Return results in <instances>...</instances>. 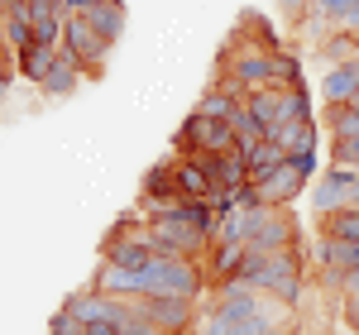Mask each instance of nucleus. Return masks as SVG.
Returning <instances> with one entry per match:
<instances>
[{
	"mask_svg": "<svg viewBox=\"0 0 359 335\" xmlns=\"http://www.w3.org/2000/svg\"><path fill=\"white\" fill-rule=\"evenodd\" d=\"M273 86H283V91H306V72H302V62H297L292 48H278L273 53Z\"/></svg>",
	"mask_w": 359,
	"mask_h": 335,
	"instance_id": "4be33fe9",
	"label": "nucleus"
},
{
	"mask_svg": "<svg viewBox=\"0 0 359 335\" xmlns=\"http://www.w3.org/2000/svg\"><path fill=\"white\" fill-rule=\"evenodd\" d=\"M62 53L77 57V62L86 67V77H96V72L111 62L115 43H111V39H101V34L91 29V20H86V15H72V20H67V29H62Z\"/></svg>",
	"mask_w": 359,
	"mask_h": 335,
	"instance_id": "423d86ee",
	"label": "nucleus"
},
{
	"mask_svg": "<svg viewBox=\"0 0 359 335\" xmlns=\"http://www.w3.org/2000/svg\"><path fill=\"white\" fill-rule=\"evenodd\" d=\"M125 335H163V331H158V326H149L144 316H130V321H125Z\"/></svg>",
	"mask_w": 359,
	"mask_h": 335,
	"instance_id": "72a5a7b5",
	"label": "nucleus"
},
{
	"mask_svg": "<svg viewBox=\"0 0 359 335\" xmlns=\"http://www.w3.org/2000/svg\"><path fill=\"white\" fill-rule=\"evenodd\" d=\"M235 149V130L230 120H201V115H187L182 130L172 135V153L177 158H201V153H230Z\"/></svg>",
	"mask_w": 359,
	"mask_h": 335,
	"instance_id": "f03ea898",
	"label": "nucleus"
},
{
	"mask_svg": "<svg viewBox=\"0 0 359 335\" xmlns=\"http://www.w3.org/2000/svg\"><path fill=\"white\" fill-rule=\"evenodd\" d=\"M283 163H287V153H283V149L269 139L259 153H254V158H249V182H264V177H269V172H278Z\"/></svg>",
	"mask_w": 359,
	"mask_h": 335,
	"instance_id": "bb28decb",
	"label": "nucleus"
},
{
	"mask_svg": "<svg viewBox=\"0 0 359 335\" xmlns=\"http://www.w3.org/2000/svg\"><path fill=\"white\" fill-rule=\"evenodd\" d=\"M216 72H230L235 82L245 86V101L254 91H269L273 86V53H259V48H240L230 62H216Z\"/></svg>",
	"mask_w": 359,
	"mask_h": 335,
	"instance_id": "0eeeda50",
	"label": "nucleus"
},
{
	"mask_svg": "<svg viewBox=\"0 0 359 335\" xmlns=\"http://www.w3.org/2000/svg\"><path fill=\"white\" fill-rule=\"evenodd\" d=\"M259 192H264V206H287V201H297V196L306 192V177L292 168V158H287L278 172H269V177L259 182Z\"/></svg>",
	"mask_w": 359,
	"mask_h": 335,
	"instance_id": "f8f14e48",
	"label": "nucleus"
},
{
	"mask_svg": "<svg viewBox=\"0 0 359 335\" xmlns=\"http://www.w3.org/2000/svg\"><path fill=\"white\" fill-rule=\"evenodd\" d=\"M196 163L206 168V177L216 187H240V182H249V158H240L235 149L230 153H201Z\"/></svg>",
	"mask_w": 359,
	"mask_h": 335,
	"instance_id": "2eb2a0df",
	"label": "nucleus"
},
{
	"mask_svg": "<svg viewBox=\"0 0 359 335\" xmlns=\"http://www.w3.org/2000/svg\"><path fill=\"white\" fill-rule=\"evenodd\" d=\"M355 168H359V163H355Z\"/></svg>",
	"mask_w": 359,
	"mask_h": 335,
	"instance_id": "58836bf2",
	"label": "nucleus"
},
{
	"mask_svg": "<svg viewBox=\"0 0 359 335\" xmlns=\"http://www.w3.org/2000/svg\"><path fill=\"white\" fill-rule=\"evenodd\" d=\"M86 20H91V29H96L101 39L120 43V34H125V0H96V5L86 10Z\"/></svg>",
	"mask_w": 359,
	"mask_h": 335,
	"instance_id": "6ab92c4d",
	"label": "nucleus"
},
{
	"mask_svg": "<svg viewBox=\"0 0 359 335\" xmlns=\"http://www.w3.org/2000/svg\"><path fill=\"white\" fill-rule=\"evenodd\" d=\"M91 5H96V0H57V15H62V20H72V15H86Z\"/></svg>",
	"mask_w": 359,
	"mask_h": 335,
	"instance_id": "7c9ffc66",
	"label": "nucleus"
},
{
	"mask_svg": "<svg viewBox=\"0 0 359 335\" xmlns=\"http://www.w3.org/2000/svg\"><path fill=\"white\" fill-rule=\"evenodd\" d=\"M62 311H72L82 326H91V321H106V316H111V297H101V292L86 282V287H77V292L62 302Z\"/></svg>",
	"mask_w": 359,
	"mask_h": 335,
	"instance_id": "a211bd4d",
	"label": "nucleus"
},
{
	"mask_svg": "<svg viewBox=\"0 0 359 335\" xmlns=\"http://www.w3.org/2000/svg\"><path fill=\"white\" fill-rule=\"evenodd\" d=\"M321 235H326V240H340V245H359V206L355 211L321 216Z\"/></svg>",
	"mask_w": 359,
	"mask_h": 335,
	"instance_id": "b1692460",
	"label": "nucleus"
},
{
	"mask_svg": "<svg viewBox=\"0 0 359 335\" xmlns=\"http://www.w3.org/2000/svg\"><path fill=\"white\" fill-rule=\"evenodd\" d=\"M355 96H359V57L331 67L326 82H321V101H326V106H350Z\"/></svg>",
	"mask_w": 359,
	"mask_h": 335,
	"instance_id": "dca6fc26",
	"label": "nucleus"
},
{
	"mask_svg": "<svg viewBox=\"0 0 359 335\" xmlns=\"http://www.w3.org/2000/svg\"><path fill=\"white\" fill-rule=\"evenodd\" d=\"M245 111L264 125V130H278V125H287L292 120V91H283V86H269V91H254L245 101Z\"/></svg>",
	"mask_w": 359,
	"mask_h": 335,
	"instance_id": "1a4fd4ad",
	"label": "nucleus"
},
{
	"mask_svg": "<svg viewBox=\"0 0 359 335\" xmlns=\"http://www.w3.org/2000/svg\"><path fill=\"white\" fill-rule=\"evenodd\" d=\"M321 57L340 67V62H355L359 57V34H345V29H331L326 39H321Z\"/></svg>",
	"mask_w": 359,
	"mask_h": 335,
	"instance_id": "5701e85b",
	"label": "nucleus"
},
{
	"mask_svg": "<svg viewBox=\"0 0 359 335\" xmlns=\"http://www.w3.org/2000/svg\"><path fill=\"white\" fill-rule=\"evenodd\" d=\"M240 106H245V101H235V96H225V91H216V86H206L201 101H196V115H201V120H230Z\"/></svg>",
	"mask_w": 359,
	"mask_h": 335,
	"instance_id": "393cba45",
	"label": "nucleus"
},
{
	"mask_svg": "<svg viewBox=\"0 0 359 335\" xmlns=\"http://www.w3.org/2000/svg\"><path fill=\"white\" fill-rule=\"evenodd\" d=\"M278 5H283V10H287V15H297V20H302L306 10H311V0H278Z\"/></svg>",
	"mask_w": 359,
	"mask_h": 335,
	"instance_id": "f704fd0d",
	"label": "nucleus"
},
{
	"mask_svg": "<svg viewBox=\"0 0 359 335\" xmlns=\"http://www.w3.org/2000/svg\"><path fill=\"white\" fill-rule=\"evenodd\" d=\"M135 316H144L149 326H158L163 335H192L201 321V307L192 297H139Z\"/></svg>",
	"mask_w": 359,
	"mask_h": 335,
	"instance_id": "20e7f679",
	"label": "nucleus"
},
{
	"mask_svg": "<svg viewBox=\"0 0 359 335\" xmlns=\"http://www.w3.org/2000/svg\"><path fill=\"white\" fill-rule=\"evenodd\" d=\"M292 120L316 125V106H311V91H292Z\"/></svg>",
	"mask_w": 359,
	"mask_h": 335,
	"instance_id": "c85d7f7f",
	"label": "nucleus"
},
{
	"mask_svg": "<svg viewBox=\"0 0 359 335\" xmlns=\"http://www.w3.org/2000/svg\"><path fill=\"white\" fill-rule=\"evenodd\" d=\"M172 177H177L182 201H211V192H216V182L206 177V168L196 158H172Z\"/></svg>",
	"mask_w": 359,
	"mask_h": 335,
	"instance_id": "f3484780",
	"label": "nucleus"
},
{
	"mask_svg": "<svg viewBox=\"0 0 359 335\" xmlns=\"http://www.w3.org/2000/svg\"><path fill=\"white\" fill-rule=\"evenodd\" d=\"M91 287L101 292V297H120V302H139V297H149V287H144V273H130V268H120V264H96V273H91Z\"/></svg>",
	"mask_w": 359,
	"mask_h": 335,
	"instance_id": "6e6552de",
	"label": "nucleus"
},
{
	"mask_svg": "<svg viewBox=\"0 0 359 335\" xmlns=\"http://www.w3.org/2000/svg\"><path fill=\"white\" fill-rule=\"evenodd\" d=\"M34 5H53V10H57V0H34Z\"/></svg>",
	"mask_w": 359,
	"mask_h": 335,
	"instance_id": "e433bc0d",
	"label": "nucleus"
},
{
	"mask_svg": "<svg viewBox=\"0 0 359 335\" xmlns=\"http://www.w3.org/2000/svg\"><path fill=\"white\" fill-rule=\"evenodd\" d=\"M350 106H355V111H359V96H355V101H350Z\"/></svg>",
	"mask_w": 359,
	"mask_h": 335,
	"instance_id": "4c0bfd02",
	"label": "nucleus"
},
{
	"mask_svg": "<svg viewBox=\"0 0 359 335\" xmlns=\"http://www.w3.org/2000/svg\"><path fill=\"white\" fill-rule=\"evenodd\" d=\"M82 77H86V67L77 62L72 53H57V62L48 67V77L39 82V91L48 96V101H62V96H72L77 86H82Z\"/></svg>",
	"mask_w": 359,
	"mask_h": 335,
	"instance_id": "4468645a",
	"label": "nucleus"
},
{
	"mask_svg": "<svg viewBox=\"0 0 359 335\" xmlns=\"http://www.w3.org/2000/svg\"><path fill=\"white\" fill-rule=\"evenodd\" d=\"M34 43H43V48H62V29H67V20L57 15L53 5H34Z\"/></svg>",
	"mask_w": 359,
	"mask_h": 335,
	"instance_id": "aec40b11",
	"label": "nucleus"
},
{
	"mask_svg": "<svg viewBox=\"0 0 359 335\" xmlns=\"http://www.w3.org/2000/svg\"><path fill=\"white\" fill-rule=\"evenodd\" d=\"M57 53H62V48H43V43H34L29 53H20V57H15V72H20L25 82H34V86H39L43 77H48V67L57 62Z\"/></svg>",
	"mask_w": 359,
	"mask_h": 335,
	"instance_id": "412c9836",
	"label": "nucleus"
},
{
	"mask_svg": "<svg viewBox=\"0 0 359 335\" xmlns=\"http://www.w3.org/2000/svg\"><path fill=\"white\" fill-rule=\"evenodd\" d=\"M245 249L249 245H211L206 249V287H216V282H230L245 273Z\"/></svg>",
	"mask_w": 359,
	"mask_h": 335,
	"instance_id": "ddd939ff",
	"label": "nucleus"
},
{
	"mask_svg": "<svg viewBox=\"0 0 359 335\" xmlns=\"http://www.w3.org/2000/svg\"><path fill=\"white\" fill-rule=\"evenodd\" d=\"M144 287H149V297H192V302H201L206 273L192 259H149Z\"/></svg>",
	"mask_w": 359,
	"mask_h": 335,
	"instance_id": "f257e3e1",
	"label": "nucleus"
},
{
	"mask_svg": "<svg viewBox=\"0 0 359 335\" xmlns=\"http://www.w3.org/2000/svg\"><path fill=\"white\" fill-rule=\"evenodd\" d=\"M359 206V168H345V163H331L316 187H311V211L316 221L321 216H335V211H355Z\"/></svg>",
	"mask_w": 359,
	"mask_h": 335,
	"instance_id": "7ed1b4c3",
	"label": "nucleus"
},
{
	"mask_svg": "<svg viewBox=\"0 0 359 335\" xmlns=\"http://www.w3.org/2000/svg\"><path fill=\"white\" fill-rule=\"evenodd\" d=\"M48 335H86V326H67V331H48Z\"/></svg>",
	"mask_w": 359,
	"mask_h": 335,
	"instance_id": "c9c22d12",
	"label": "nucleus"
},
{
	"mask_svg": "<svg viewBox=\"0 0 359 335\" xmlns=\"http://www.w3.org/2000/svg\"><path fill=\"white\" fill-rule=\"evenodd\" d=\"M192 335H230V331H225V321H221V316H201Z\"/></svg>",
	"mask_w": 359,
	"mask_h": 335,
	"instance_id": "2f4dec72",
	"label": "nucleus"
},
{
	"mask_svg": "<svg viewBox=\"0 0 359 335\" xmlns=\"http://www.w3.org/2000/svg\"><path fill=\"white\" fill-rule=\"evenodd\" d=\"M230 196H235V211H264L259 182H240V187H230Z\"/></svg>",
	"mask_w": 359,
	"mask_h": 335,
	"instance_id": "cd10ccee",
	"label": "nucleus"
},
{
	"mask_svg": "<svg viewBox=\"0 0 359 335\" xmlns=\"http://www.w3.org/2000/svg\"><path fill=\"white\" fill-rule=\"evenodd\" d=\"M269 139L287 153V158H297V153H321V125H302V120H287V125H278L269 130Z\"/></svg>",
	"mask_w": 359,
	"mask_h": 335,
	"instance_id": "9b49d317",
	"label": "nucleus"
},
{
	"mask_svg": "<svg viewBox=\"0 0 359 335\" xmlns=\"http://www.w3.org/2000/svg\"><path fill=\"white\" fill-rule=\"evenodd\" d=\"M292 240H297V225L283 216V206H269V216H264L259 235H254L249 245H254V249H264V254H283V249H297Z\"/></svg>",
	"mask_w": 359,
	"mask_h": 335,
	"instance_id": "9d476101",
	"label": "nucleus"
},
{
	"mask_svg": "<svg viewBox=\"0 0 359 335\" xmlns=\"http://www.w3.org/2000/svg\"><path fill=\"white\" fill-rule=\"evenodd\" d=\"M326 135L331 139H359V111L355 106H326Z\"/></svg>",
	"mask_w": 359,
	"mask_h": 335,
	"instance_id": "a878e982",
	"label": "nucleus"
},
{
	"mask_svg": "<svg viewBox=\"0 0 359 335\" xmlns=\"http://www.w3.org/2000/svg\"><path fill=\"white\" fill-rule=\"evenodd\" d=\"M292 168H297V172H302L306 182H311V177H321V172H326V168H321V153H297V158H292Z\"/></svg>",
	"mask_w": 359,
	"mask_h": 335,
	"instance_id": "c756f323",
	"label": "nucleus"
},
{
	"mask_svg": "<svg viewBox=\"0 0 359 335\" xmlns=\"http://www.w3.org/2000/svg\"><path fill=\"white\" fill-rule=\"evenodd\" d=\"M177 206H182V192H177V177H172V158H163V163H154L149 172H144L135 211L144 216V221H158V216L177 211Z\"/></svg>",
	"mask_w": 359,
	"mask_h": 335,
	"instance_id": "39448f33",
	"label": "nucleus"
},
{
	"mask_svg": "<svg viewBox=\"0 0 359 335\" xmlns=\"http://www.w3.org/2000/svg\"><path fill=\"white\" fill-rule=\"evenodd\" d=\"M345 326L359 335V292H345Z\"/></svg>",
	"mask_w": 359,
	"mask_h": 335,
	"instance_id": "473e14b6",
	"label": "nucleus"
}]
</instances>
